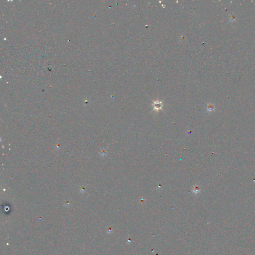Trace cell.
Here are the masks:
<instances>
[{"mask_svg": "<svg viewBox=\"0 0 255 255\" xmlns=\"http://www.w3.org/2000/svg\"><path fill=\"white\" fill-rule=\"evenodd\" d=\"M191 191H192L193 193H194L195 194H197V193H198V192H199L200 191V188L199 186H197V185H195V186H192V190H191Z\"/></svg>", "mask_w": 255, "mask_h": 255, "instance_id": "6da1fadb", "label": "cell"}, {"mask_svg": "<svg viewBox=\"0 0 255 255\" xmlns=\"http://www.w3.org/2000/svg\"><path fill=\"white\" fill-rule=\"evenodd\" d=\"M154 110H156L157 111H158L159 109H161L162 107V104L161 102H155L154 104Z\"/></svg>", "mask_w": 255, "mask_h": 255, "instance_id": "7a4b0ae2", "label": "cell"}]
</instances>
